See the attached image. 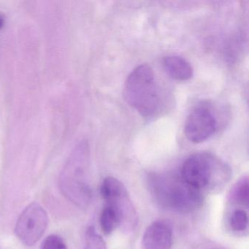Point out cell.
I'll use <instances>...</instances> for the list:
<instances>
[{"mask_svg":"<svg viewBox=\"0 0 249 249\" xmlns=\"http://www.w3.org/2000/svg\"><path fill=\"white\" fill-rule=\"evenodd\" d=\"M5 17H4L3 14H1V13H0V30H1V29H2V27H4V25H5Z\"/></svg>","mask_w":249,"mask_h":249,"instance_id":"obj_15","label":"cell"},{"mask_svg":"<svg viewBox=\"0 0 249 249\" xmlns=\"http://www.w3.org/2000/svg\"><path fill=\"white\" fill-rule=\"evenodd\" d=\"M100 227L102 231L106 235L111 234L117 227H119V219L116 211L106 205L100 215Z\"/></svg>","mask_w":249,"mask_h":249,"instance_id":"obj_11","label":"cell"},{"mask_svg":"<svg viewBox=\"0 0 249 249\" xmlns=\"http://www.w3.org/2000/svg\"><path fill=\"white\" fill-rule=\"evenodd\" d=\"M102 197L119 216V227L124 232L131 233L138 225V214L124 185L116 178L107 177L100 188Z\"/></svg>","mask_w":249,"mask_h":249,"instance_id":"obj_5","label":"cell"},{"mask_svg":"<svg viewBox=\"0 0 249 249\" xmlns=\"http://www.w3.org/2000/svg\"><path fill=\"white\" fill-rule=\"evenodd\" d=\"M163 66L167 74L176 81H188L193 76V68L180 56H166L163 59Z\"/></svg>","mask_w":249,"mask_h":249,"instance_id":"obj_9","label":"cell"},{"mask_svg":"<svg viewBox=\"0 0 249 249\" xmlns=\"http://www.w3.org/2000/svg\"><path fill=\"white\" fill-rule=\"evenodd\" d=\"M182 178L202 192L222 189L230 180L231 170L227 164L208 154H196L183 162Z\"/></svg>","mask_w":249,"mask_h":249,"instance_id":"obj_3","label":"cell"},{"mask_svg":"<svg viewBox=\"0 0 249 249\" xmlns=\"http://www.w3.org/2000/svg\"><path fill=\"white\" fill-rule=\"evenodd\" d=\"M217 122L212 112L205 107L194 109L186 119L184 132L191 142L200 143L215 133Z\"/></svg>","mask_w":249,"mask_h":249,"instance_id":"obj_7","label":"cell"},{"mask_svg":"<svg viewBox=\"0 0 249 249\" xmlns=\"http://www.w3.org/2000/svg\"><path fill=\"white\" fill-rule=\"evenodd\" d=\"M49 223V217L44 208L33 202L26 207L17 220L15 234L21 243L33 246L40 240Z\"/></svg>","mask_w":249,"mask_h":249,"instance_id":"obj_6","label":"cell"},{"mask_svg":"<svg viewBox=\"0 0 249 249\" xmlns=\"http://www.w3.org/2000/svg\"><path fill=\"white\" fill-rule=\"evenodd\" d=\"M84 249H106L104 240L96 231L94 227H90L87 229Z\"/></svg>","mask_w":249,"mask_h":249,"instance_id":"obj_13","label":"cell"},{"mask_svg":"<svg viewBox=\"0 0 249 249\" xmlns=\"http://www.w3.org/2000/svg\"><path fill=\"white\" fill-rule=\"evenodd\" d=\"M229 225L236 232L246 231L249 227V216L247 211L241 208L234 210L229 218Z\"/></svg>","mask_w":249,"mask_h":249,"instance_id":"obj_12","label":"cell"},{"mask_svg":"<svg viewBox=\"0 0 249 249\" xmlns=\"http://www.w3.org/2000/svg\"><path fill=\"white\" fill-rule=\"evenodd\" d=\"M124 96L126 101L142 116H151L158 108V89L151 67L142 65L135 68L128 76Z\"/></svg>","mask_w":249,"mask_h":249,"instance_id":"obj_4","label":"cell"},{"mask_svg":"<svg viewBox=\"0 0 249 249\" xmlns=\"http://www.w3.org/2000/svg\"><path fill=\"white\" fill-rule=\"evenodd\" d=\"M148 185L154 200L166 209L189 213L202 206V192L186 183L180 175H151Z\"/></svg>","mask_w":249,"mask_h":249,"instance_id":"obj_1","label":"cell"},{"mask_svg":"<svg viewBox=\"0 0 249 249\" xmlns=\"http://www.w3.org/2000/svg\"><path fill=\"white\" fill-rule=\"evenodd\" d=\"M229 200L233 205L249 208V187L247 176L241 178L231 188L229 194Z\"/></svg>","mask_w":249,"mask_h":249,"instance_id":"obj_10","label":"cell"},{"mask_svg":"<svg viewBox=\"0 0 249 249\" xmlns=\"http://www.w3.org/2000/svg\"><path fill=\"white\" fill-rule=\"evenodd\" d=\"M173 245V230L164 221H157L148 226L142 238V249H170Z\"/></svg>","mask_w":249,"mask_h":249,"instance_id":"obj_8","label":"cell"},{"mask_svg":"<svg viewBox=\"0 0 249 249\" xmlns=\"http://www.w3.org/2000/svg\"></svg>","mask_w":249,"mask_h":249,"instance_id":"obj_16","label":"cell"},{"mask_svg":"<svg viewBox=\"0 0 249 249\" xmlns=\"http://www.w3.org/2000/svg\"><path fill=\"white\" fill-rule=\"evenodd\" d=\"M40 249H68V246L61 236L50 234L44 239Z\"/></svg>","mask_w":249,"mask_h":249,"instance_id":"obj_14","label":"cell"},{"mask_svg":"<svg viewBox=\"0 0 249 249\" xmlns=\"http://www.w3.org/2000/svg\"><path fill=\"white\" fill-rule=\"evenodd\" d=\"M88 168V147L81 142L75 147L67 160L59 180L61 193L79 208L88 206L92 196L87 179Z\"/></svg>","mask_w":249,"mask_h":249,"instance_id":"obj_2","label":"cell"}]
</instances>
